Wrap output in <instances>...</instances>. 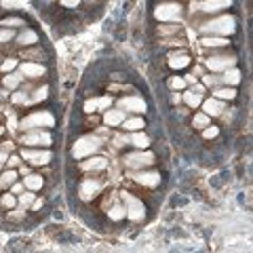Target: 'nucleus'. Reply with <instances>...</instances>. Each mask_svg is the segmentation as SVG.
Masks as SVG:
<instances>
[{
    "label": "nucleus",
    "instance_id": "obj_1",
    "mask_svg": "<svg viewBox=\"0 0 253 253\" xmlns=\"http://www.w3.org/2000/svg\"><path fill=\"white\" fill-rule=\"evenodd\" d=\"M156 163V156L150 154V152H133V154H125V165L131 169H146V167H152V165Z\"/></svg>",
    "mask_w": 253,
    "mask_h": 253
},
{
    "label": "nucleus",
    "instance_id": "obj_2",
    "mask_svg": "<svg viewBox=\"0 0 253 253\" xmlns=\"http://www.w3.org/2000/svg\"><path fill=\"white\" fill-rule=\"evenodd\" d=\"M51 141L53 137L49 135V133H42V131H32L28 133V135H23L21 137V144L23 146H28V148H41V146H51Z\"/></svg>",
    "mask_w": 253,
    "mask_h": 253
},
{
    "label": "nucleus",
    "instance_id": "obj_3",
    "mask_svg": "<svg viewBox=\"0 0 253 253\" xmlns=\"http://www.w3.org/2000/svg\"><path fill=\"white\" fill-rule=\"evenodd\" d=\"M167 63H169V68L173 70H184L188 68L190 63H192V59H190V55L186 53V49H179V51H173L167 55Z\"/></svg>",
    "mask_w": 253,
    "mask_h": 253
},
{
    "label": "nucleus",
    "instance_id": "obj_4",
    "mask_svg": "<svg viewBox=\"0 0 253 253\" xmlns=\"http://www.w3.org/2000/svg\"><path fill=\"white\" fill-rule=\"evenodd\" d=\"M21 57L28 59L30 63H44V61H49V53H46V49L42 44H36V46H32V49L23 51Z\"/></svg>",
    "mask_w": 253,
    "mask_h": 253
},
{
    "label": "nucleus",
    "instance_id": "obj_5",
    "mask_svg": "<svg viewBox=\"0 0 253 253\" xmlns=\"http://www.w3.org/2000/svg\"><path fill=\"white\" fill-rule=\"evenodd\" d=\"M15 42H17L19 46H36L38 44V32L32 30L30 26L23 28L17 34V38H15Z\"/></svg>",
    "mask_w": 253,
    "mask_h": 253
},
{
    "label": "nucleus",
    "instance_id": "obj_6",
    "mask_svg": "<svg viewBox=\"0 0 253 253\" xmlns=\"http://www.w3.org/2000/svg\"><path fill=\"white\" fill-rule=\"evenodd\" d=\"M23 158H28V161L32 165H46V163H51V158L53 154L51 152H42V150H23Z\"/></svg>",
    "mask_w": 253,
    "mask_h": 253
},
{
    "label": "nucleus",
    "instance_id": "obj_7",
    "mask_svg": "<svg viewBox=\"0 0 253 253\" xmlns=\"http://www.w3.org/2000/svg\"><path fill=\"white\" fill-rule=\"evenodd\" d=\"M106 167H108V161H106V158H99V156L89 158V161H84V163L78 165V169H83V171H95V173L104 171Z\"/></svg>",
    "mask_w": 253,
    "mask_h": 253
},
{
    "label": "nucleus",
    "instance_id": "obj_8",
    "mask_svg": "<svg viewBox=\"0 0 253 253\" xmlns=\"http://www.w3.org/2000/svg\"><path fill=\"white\" fill-rule=\"evenodd\" d=\"M21 70L28 78H44V72H46L42 63H30V61L21 63Z\"/></svg>",
    "mask_w": 253,
    "mask_h": 253
},
{
    "label": "nucleus",
    "instance_id": "obj_9",
    "mask_svg": "<svg viewBox=\"0 0 253 253\" xmlns=\"http://www.w3.org/2000/svg\"><path fill=\"white\" fill-rule=\"evenodd\" d=\"M123 104H125V108L129 106L131 112H146V101H144V97H139V95H131V97H126Z\"/></svg>",
    "mask_w": 253,
    "mask_h": 253
},
{
    "label": "nucleus",
    "instance_id": "obj_10",
    "mask_svg": "<svg viewBox=\"0 0 253 253\" xmlns=\"http://www.w3.org/2000/svg\"><path fill=\"white\" fill-rule=\"evenodd\" d=\"M0 28H4V30H9V28H28V21L19 17V15H11V17H4L2 21H0Z\"/></svg>",
    "mask_w": 253,
    "mask_h": 253
},
{
    "label": "nucleus",
    "instance_id": "obj_11",
    "mask_svg": "<svg viewBox=\"0 0 253 253\" xmlns=\"http://www.w3.org/2000/svg\"><path fill=\"white\" fill-rule=\"evenodd\" d=\"M221 112H224V104H221V101H217V99H207L203 104V114H213V116H219Z\"/></svg>",
    "mask_w": 253,
    "mask_h": 253
},
{
    "label": "nucleus",
    "instance_id": "obj_12",
    "mask_svg": "<svg viewBox=\"0 0 253 253\" xmlns=\"http://www.w3.org/2000/svg\"><path fill=\"white\" fill-rule=\"evenodd\" d=\"M146 126V121L141 116H137V118H126V121L123 123V129L125 131H131V133H137V131H141Z\"/></svg>",
    "mask_w": 253,
    "mask_h": 253
},
{
    "label": "nucleus",
    "instance_id": "obj_13",
    "mask_svg": "<svg viewBox=\"0 0 253 253\" xmlns=\"http://www.w3.org/2000/svg\"><path fill=\"white\" fill-rule=\"evenodd\" d=\"M201 44L203 46H211V49H224V46L230 44L228 38H211V36H203L201 38Z\"/></svg>",
    "mask_w": 253,
    "mask_h": 253
},
{
    "label": "nucleus",
    "instance_id": "obj_14",
    "mask_svg": "<svg viewBox=\"0 0 253 253\" xmlns=\"http://www.w3.org/2000/svg\"><path fill=\"white\" fill-rule=\"evenodd\" d=\"M234 63V57H213L209 61V68L211 70H219V68H230Z\"/></svg>",
    "mask_w": 253,
    "mask_h": 253
},
{
    "label": "nucleus",
    "instance_id": "obj_15",
    "mask_svg": "<svg viewBox=\"0 0 253 253\" xmlns=\"http://www.w3.org/2000/svg\"><path fill=\"white\" fill-rule=\"evenodd\" d=\"M17 175H19L17 171H6V173H2V175H0V190L13 186L15 181H17Z\"/></svg>",
    "mask_w": 253,
    "mask_h": 253
},
{
    "label": "nucleus",
    "instance_id": "obj_16",
    "mask_svg": "<svg viewBox=\"0 0 253 253\" xmlns=\"http://www.w3.org/2000/svg\"><path fill=\"white\" fill-rule=\"evenodd\" d=\"M123 118H125V114L121 112V110H112V112H106V116H104V121H106V125H118V123H123Z\"/></svg>",
    "mask_w": 253,
    "mask_h": 253
},
{
    "label": "nucleus",
    "instance_id": "obj_17",
    "mask_svg": "<svg viewBox=\"0 0 253 253\" xmlns=\"http://www.w3.org/2000/svg\"><path fill=\"white\" fill-rule=\"evenodd\" d=\"M213 97L215 99H234L236 89H232V86H228V89H215L213 91Z\"/></svg>",
    "mask_w": 253,
    "mask_h": 253
},
{
    "label": "nucleus",
    "instance_id": "obj_18",
    "mask_svg": "<svg viewBox=\"0 0 253 253\" xmlns=\"http://www.w3.org/2000/svg\"><path fill=\"white\" fill-rule=\"evenodd\" d=\"M129 144H133V146L139 148V150H144V148H148V146H150V139H148L146 135H141V133H137V135L129 137Z\"/></svg>",
    "mask_w": 253,
    "mask_h": 253
},
{
    "label": "nucleus",
    "instance_id": "obj_19",
    "mask_svg": "<svg viewBox=\"0 0 253 253\" xmlns=\"http://www.w3.org/2000/svg\"><path fill=\"white\" fill-rule=\"evenodd\" d=\"M192 125H196L194 126V129H207V126H209V116L207 114H194L192 116Z\"/></svg>",
    "mask_w": 253,
    "mask_h": 253
},
{
    "label": "nucleus",
    "instance_id": "obj_20",
    "mask_svg": "<svg viewBox=\"0 0 253 253\" xmlns=\"http://www.w3.org/2000/svg\"><path fill=\"white\" fill-rule=\"evenodd\" d=\"M26 186L30 190H38L44 186V179H42V175H30V177H26Z\"/></svg>",
    "mask_w": 253,
    "mask_h": 253
},
{
    "label": "nucleus",
    "instance_id": "obj_21",
    "mask_svg": "<svg viewBox=\"0 0 253 253\" xmlns=\"http://www.w3.org/2000/svg\"><path fill=\"white\" fill-rule=\"evenodd\" d=\"M0 207L2 209H13V207H17V199L11 194H2L0 196Z\"/></svg>",
    "mask_w": 253,
    "mask_h": 253
},
{
    "label": "nucleus",
    "instance_id": "obj_22",
    "mask_svg": "<svg viewBox=\"0 0 253 253\" xmlns=\"http://www.w3.org/2000/svg\"><path fill=\"white\" fill-rule=\"evenodd\" d=\"M19 83H21V76H15V74H13L11 78H9V76H6V78H4V81H2V84H4V86H6V89H9V91H13V89H17V86H19Z\"/></svg>",
    "mask_w": 253,
    "mask_h": 253
},
{
    "label": "nucleus",
    "instance_id": "obj_23",
    "mask_svg": "<svg viewBox=\"0 0 253 253\" xmlns=\"http://www.w3.org/2000/svg\"><path fill=\"white\" fill-rule=\"evenodd\" d=\"M217 135H219V129H217V126H213V125H209L207 129L203 131V137H205V139H209V137H217Z\"/></svg>",
    "mask_w": 253,
    "mask_h": 253
},
{
    "label": "nucleus",
    "instance_id": "obj_24",
    "mask_svg": "<svg viewBox=\"0 0 253 253\" xmlns=\"http://www.w3.org/2000/svg\"><path fill=\"white\" fill-rule=\"evenodd\" d=\"M11 38H13V32H11V30H4V28H0V44L9 42Z\"/></svg>",
    "mask_w": 253,
    "mask_h": 253
},
{
    "label": "nucleus",
    "instance_id": "obj_25",
    "mask_svg": "<svg viewBox=\"0 0 253 253\" xmlns=\"http://www.w3.org/2000/svg\"><path fill=\"white\" fill-rule=\"evenodd\" d=\"M4 161H9V156H6L4 152H0V167H2V165H4Z\"/></svg>",
    "mask_w": 253,
    "mask_h": 253
},
{
    "label": "nucleus",
    "instance_id": "obj_26",
    "mask_svg": "<svg viewBox=\"0 0 253 253\" xmlns=\"http://www.w3.org/2000/svg\"><path fill=\"white\" fill-rule=\"evenodd\" d=\"M2 133H4V126H0V135H2Z\"/></svg>",
    "mask_w": 253,
    "mask_h": 253
}]
</instances>
